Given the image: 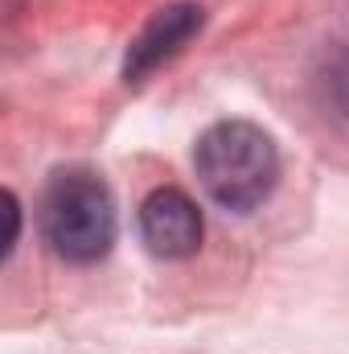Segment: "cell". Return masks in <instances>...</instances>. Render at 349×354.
<instances>
[{
	"instance_id": "obj_1",
	"label": "cell",
	"mask_w": 349,
	"mask_h": 354,
	"mask_svg": "<svg viewBox=\"0 0 349 354\" xmlns=\"http://www.w3.org/2000/svg\"><path fill=\"white\" fill-rule=\"evenodd\" d=\"M193 165L206 194L235 214L263 206L279 181L275 140L251 120H222L206 128L193 149Z\"/></svg>"
},
{
	"instance_id": "obj_2",
	"label": "cell",
	"mask_w": 349,
	"mask_h": 354,
	"mask_svg": "<svg viewBox=\"0 0 349 354\" xmlns=\"http://www.w3.org/2000/svg\"><path fill=\"white\" fill-rule=\"evenodd\" d=\"M37 223L54 256L70 264H94L115 243V198L99 174L62 169L41 189Z\"/></svg>"
},
{
	"instance_id": "obj_3",
	"label": "cell",
	"mask_w": 349,
	"mask_h": 354,
	"mask_svg": "<svg viewBox=\"0 0 349 354\" xmlns=\"http://www.w3.org/2000/svg\"><path fill=\"white\" fill-rule=\"evenodd\" d=\"M140 239L157 260H189L201 248V210H197V202L177 185L152 189L140 202Z\"/></svg>"
},
{
	"instance_id": "obj_4",
	"label": "cell",
	"mask_w": 349,
	"mask_h": 354,
	"mask_svg": "<svg viewBox=\"0 0 349 354\" xmlns=\"http://www.w3.org/2000/svg\"><path fill=\"white\" fill-rule=\"evenodd\" d=\"M201 29V8L197 4H169L161 8L144 29L140 37L128 46V62H123V79L128 83H140L144 75H152L161 62H169L173 54H181V46Z\"/></svg>"
},
{
	"instance_id": "obj_5",
	"label": "cell",
	"mask_w": 349,
	"mask_h": 354,
	"mask_svg": "<svg viewBox=\"0 0 349 354\" xmlns=\"http://www.w3.org/2000/svg\"><path fill=\"white\" fill-rule=\"evenodd\" d=\"M337 79H346V75H337Z\"/></svg>"
}]
</instances>
